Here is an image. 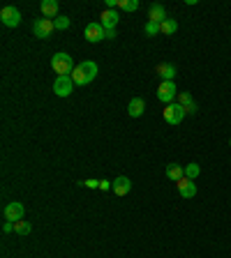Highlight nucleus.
<instances>
[{
    "instance_id": "nucleus-2",
    "label": "nucleus",
    "mask_w": 231,
    "mask_h": 258,
    "mask_svg": "<svg viewBox=\"0 0 231 258\" xmlns=\"http://www.w3.org/2000/svg\"><path fill=\"white\" fill-rule=\"evenodd\" d=\"M162 116H164V120H167V125H180V122L185 120L187 113L178 102H173V104H167V106H164Z\"/></svg>"
},
{
    "instance_id": "nucleus-11",
    "label": "nucleus",
    "mask_w": 231,
    "mask_h": 258,
    "mask_svg": "<svg viewBox=\"0 0 231 258\" xmlns=\"http://www.w3.org/2000/svg\"><path fill=\"white\" fill-rule=\"evenodd\" d=\"M148 21H153V23H164V21H167V9H164V5L153 2L151 7H148Z\"/></svg>"
},
{
    "instance_id": "nucleus-19",
    "label": "nucleus",
    "mask_w": 231,
    "mask_h": 258,
    "mask_svg": "<svg viewBox=\"0 0 231 258\" xmlns=\"http://www.w3.org/2000/svg\"><path fill=\"white\" fill-rule=\"evenodd\" d=\"M176 30H178V23L173 21V18H167L164 23H160V33H162V35H173Z\"/></svg>"
},
{
    "instance_id": "nucleus-28",
    "label": "nucleus",
    "mask_w": 231,
    "mask_h": 258,
    "mask_svg": "<svg viewBox=\"0 0 231 258\" xmlns=\"http://www.w3.org/2000/svg\"><path fill=\"white\" fill-rule=\"evenodd\" d=\"M118 5V0H107V9H114Z\"/></svg>"
},
{
    "instance_id": "nucleus-1",
    "label": "nucleus",
    "mask_w": 231,
    "mask_h": 258,
    "mask_svg": "<svg viewBox=\"0 0 231 258\" xmlns=\"http://www.w3.org/2000/svg\"><path fill=\"white\" fill-rule=\"evenodd\" d=\"M51 67H54V71L58 74V76H72V71L77 69V65H74V60H72V55L62 53V51L51 58Z\"/></svg>"
},
{
    "instance_id": "nucleus-17",
    "label": "nucleus",
    "mask_w": 231,
    "mask_h": 258,
    "mask_svg": "<svg viewBox=\"0 0 231 258\" xmlns=\"http://www.w3.org/2000/svg\"><path fill=\"white\" fill-rule=\"evenodd\" d=\"M42 14L44 18H58V0H42Z\"/></svg>"
},
{
    "instance_id": "nucleus-20",
    "label": "nucleus",
    "mask_w": 231,
    "mask_h": 258,
    "mask_svg": "<svg viewBox=\"0 0 231 258\" xmlns=\"http://www.w3.org/2000/svg\"><path fill=\"white\" fill-rule=\"evenodd\" d=\"M199 173H201V166H199L196 161H192V164H187V166H185V178L196 180V178H199Z\"/></svg>"
},
{
    "instance_id": "nucleus-26",
    "label": "nucleus",
    "mask_w": 231,
    "mask_h": 258,
    "mask_svg": "<svg viewBox=\"0 0 231 258\" xmlns=\"http://www.w3.org/2000/svg\"><path fill=\"white\" fill-rule=\"evenodd\" d=\"M99 189H102V191H109V189H114V182H109V180H99Z\"/></svg>"
},
{
    "instance_id": "nucleus-29",
    "label": "nucleus",
    "mask_w": 231,
    "mask_h": 258,
    "mask_svg": "<svg viewBox=\"0 0 231 258\" xmlns=\"http://www.w3.org/2000/svg\"><path fill=\"white\" fill-rule=\"evenodd\" d=\"M107 39H116V30H107Z\"/></svg>"
},
{
    "instance_id": "nucleus-14",
    "label": "nucleus",
    "mask_w": 231,
    "mask_h": 258,
    "mask_svg": "<svg viewBox=\"0 0 231 258\" xmlns=\"http://www.w3.org/2000/svg\"><path fill=\"white\" fill-rule=\"evenodd\" d=\"M130 189H132V182H130V178L120 175V178H116V180H114V194H116V196L130 194Z\"/></svg>"
},
{
    "instance_id": "nucleus-4",
    "label": "nucleus",
    "mask_w": 231,
    "mask_h": 258,
    "mask_svg": "<svg viewBox=\"0 0 231 258\" xmlns=\"http://www.w3.org/2000/svg\"><path fill=\"white\" fill-rule=\"evenodd\" d=\"M54 92L58 97H70L72 92H74V81H72V76H56Z\"/></svg>"
},
{
    "instance_id": "nucleus-9",
    "label": "nucleus",
    "mask_w": 231,
    "mask_h": 258,
    "mask_svg": "<svg viewBox=\"0 0 231 258\" xmlns=\"http://www.w3.org/2000/svg\"><path fill=\"white\" fill-rule=\"evenodd\" d=\"M178 104L185 108L187 116H196V111H199V106H196L194 97H192L190 92H178Z\"/></svg>"
},
{
    "instance_id": "nucleus-12",
    "label": "nucleus",
    "mask_w": 231,
    "mask_h": 258,
    "mask_svg": "<svg viewBox=\"0 0 231 258\" xmlns=\"http://www.w3.org/2000/svg\"><path fill=\"white\" fill-rule=\"evenodd\" d=\"M102 21H99V23H102V26L107 28V30H116V26H118V21H120V17H118V12H116V9H104V12H102Z\"/></svg>"
},
{
    "instance_id": "nucleus-27",
    "label": "nucleus",
    "mask_w": 231,
    "mask_h": 258,
    "mask_svg": "<svg viewBox=\"0 0 231 258\" xmlns=\"http://www.w3.org/2000/svg\"><path fill=\"white\" fill-rule=\"evenodd\" d=\"M2 231L12 233V231H14V222H5V224H2Z\"/></svg>"
},
{
    "instance_id": "nucleus-7",
    "label": "nucleus",
    "mask_w": 231,
    "mask_h": 258,
    "mask_svg": "<svg viewBox=\"0 0 231 258\" xmlns=\"http://www.w3.org/2000/svg\"><path fill=\"white\" fill-rule=\"evenodd\" d=\"M0 21L5 23L7 28H17L19 23H21V12H19L17 7H2V12H0Z\"/></svg>"
},
{
    "instance_id": "nucleus-16",
    "label": "nucleus",
    "mask_w": 231,
    "mask_h": 258,
    "mask_svg": "<svg viewBox=\"0 0 231 258\" xmlns=\"http://www.w3.org/2000/svg\"><path fill=\"white\" fill-rule=\"evenodd\" d=\"M143 111H146V102H143V97H134L132 102H130V106H127V113L132 118H141Z\"/></svg>"
},
{
    "instance_id": "nucleus-15",
    "label": "nucleus",
    "mask_w": 231,
    "mask_h": 258,
    "mask_svg": "<svg viewBox=\"0 0 231 258\" xmlns=\"http://www.w3.org/2000/svg\"><path fill=\"white\" fill-rule=\"evenodd\" d=\"M176 74H178V69L171 63L157 65V76H160L162 81H173V79H176Z\"/></svg>"
},
{
    "instance_id": "nucleus-18",
    "label": "nucleus",
    "mask_w": 231,
    "mask_h": 258,
    "mask_svg": "<svg viewBox=\"0 0 231 258\" xmlns=\"http://www.w3.org/2000/svg\"><path fill=\"white\" fill-rule=\"evenodd\" d=\"M167 178L169 180H173V182H178V180H183L185 178V166H180V164H169L167 166Z\"/></svg>"
},
{
    "instance_id": "nucleus-25",
    "label": "nucleus",
    "mask_w": 231,
    "mask_h": 258,
    "mask_svg": "<svg viewBox=\"0 0 231 258\" xmlns=\"http://www.w3.org/2000/svg\"><path fill=\"white\" fill-rule=\"evenodd\" d=\"M83 187H88V189H99V180H86V182H83Z\"/></svg>"
},
{
    "instance_id": "nucleus-3",
    "label": "nucleus",
    "mask_w": 231,
    "mask_h": 258,
    "mask_svg": "<svg viewBox=\"0 0 231 258\" xmlns=\"http://www.w3.org/2000/svg\"><path fill=\"white\" fill-rule=\"evenodd\" d=\"M178 97V88L173 81H162L160 88H157V99L164 104H173V99Z\"/></svg>"
},
{
    "instance_id": "nucleus-5",
    "label": "nucleus",
    "mask_w": 231,
    "mask_h": 258,
    "mask_svg": "<svg viewBox=\"0 0 231 258\" xmlns=\"http://www.w3.org/2000/svg\"><path fill=\"white\" fill-rule=\"evenodd\" d=\"M54 30H56V26L51 18H37L35 23H33V33H35V37H39V39H49Z\"/></svg>"
},
{
    "instance_id": "nucleus-23",
    "label": "nucleus",
    "mask_w": 231,
    "mask_h": 258,
    "mask_svg": "<svg viewBox=\"0 0 231 258\" xmlns=\"http://www.w3.org/2000/svg\"><path fill=\"white\" fill-rule=\"evenodd\" d=\"M143 33H146L148 37L160 35V23H153V21H148V23H146V28H143Z\"/></svg>"
},
{
    "instance_id": "nucleus-13",
    "label": "nucleus",
    "mask_w": 231,
    "mask_h": 258,
    "mask_svg": "<svg viewBox=\"0 0 231 258\" xmlns=\"http://www.w3.org/2000/svg\"><path fill=\"white\" fill-rule=\"evenodd\" d=\"M77 67L83 71V79H86V83L95 81V76H97V63H93V60H83V63H79Z\"/></svg>"
},
{
    "instance_id": "nucleus-24",
    "label": "nucleus",
    "mask_w": 231,
    "mask_h": 258,
    "mask_svg": "<svg viewBox=\"0 0 231 258\" xmlns=\"http://www.w3.org/2000/svg\"><path fill=\"white\" fill-rule=\"evenodd\" d=\"M54 26H56V30H67V28H70V17L54 18Z\"/></svg>"
},
{
    "instance_id": "nucleus-22",
    "label": "nucleus",
    "mask_w": 231,
    "mask_h": 258,
    "mask_svg": "<svg viewBox=\"0 0 231 258\" xmlns=\"http://www.w3.org/2000/svg\"><path fill=\"white\" fill-rule=\"evenodd\" d=\"M30 231H33V224L30 222H17L14 224V233H17V235H28Z\"/></svg>"
},
{
    "instance_id": "nucleus-10",
    "label": "nucleus",
    "mask_w": 231,
    "mask_h": 258,
    "mask_svg": "<svg viewBox=\"0 0 231 258\" xmlns=\"http://www.w3.org/2000/svg\"><path fill=\"white\" fill-rule=\"evenodd\" d=\"M176 185H178V194L183 196V198H194V196H196V185H194V180L183 178V180H178Z\"/></svg>"
},
{
    "instance_id": "nucleus-30",
    "label": "nucleus",
    "mask_w": 231,
    "mask_h": 258,
    "mask_svg": "<svg viewBox=\"0 0 231 258\" xmlns=\"http://www.w3.org/2000/svg\"><path fill=\"white\" fill-rule=\"evenodd\" d=\"M229 145H231V138H229Z\"/></svg>"
},
{
    "instance_id": "nucleus-8",
    "label": "nucleus",
    "mask_w": 231,
    "mask_h": 258,
    "mask_svg": "<svg viewBox=\"0 0 231 258\" xmlns=\"http://www.w3.org/2000/svg\"><path fill=\"white\" fill-rule=\"evenodd\" d=\"M23 212H26V207L21 203H17V201L5 205V219H7V222H14V224L21 222V219H23Z\"/></svg>"
},
{
    "instance_id": "nucleus-6",
    "label": "nucleus",
    "mask_w": 231,
    "mask_h": 258,
    "mask_svg": "<svg viewBox=\"0 0 231 258\" xmlns=\"http://www.w3.org/2000/svg\"><path fill=\"white\" fill-rule=\"evenodd\" d=\"M83 35H86V39H88L90 44H97L102 39H107V28L102 26V23H88Z\"/></svg>"
},
{
    "instance_id": "nucleus-21",
    "label": "nucleus",
    "mask_w": 231,
    "mask_h": 258,
    "mask_svg": "<svg viewBox=\"0 0 231 258\" xmlns=\"http://www.w3.org/2000/svg\"><path fill=\"white\" fill-rule=\"evenodd\" d=\"M118 7L123 12H136L139 9V0H118Z\"/></svg>"
}]
</instances>
